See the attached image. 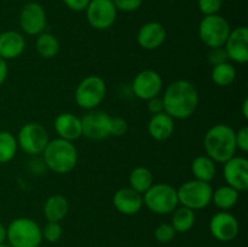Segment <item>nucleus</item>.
Listing matches in <instances>:
<instances>
[{"label": "nucleus", "mask_w": 248, "mask_h": 247, "mask_svg": "<svg viewBox=\"0 0 248 247\" xmlns=\"http://www.w3.org/2000/svg\"><path fill=\"white\" fill-rule=\"evenodd\" d=\"M210 232L216 240L229 242L236 239L240 232L239 220L228 211H219L210 220Z\"/></svg>", "instance_id": "obj_14"}, {"label": "nucleus", "mask_w": 248, "mask_h": 247, "mask_svg": "<svg viewBox=\"0 0 248 247\" xmlns=\"http://www.w3.org/2000/svg\"><path fill=\"white\" fill-rule=\"evenodd\" d=\"M128 130L127 121L120 116H111L110 120V136L114 137H121L125 135Z\"/></svg>", "instance_id": "obj_33"}, {"label": "nucleus", "mask_w": 248, "mask_h": 247, "mask_svg": "<svg viewBox=\"0 0 248 247\" xmlns=\"http://www.w3.org/2000/svg\"><path fill=\"white\" fill-rule=\"evenodd\" d=\"M81 120L82 136L91 140L106 139L110 136L111 116L106 111L89 110Z\"/></svg>", "instance_id": "obj_11"}, {"label": "nucleus", "mask_w": 248, "mask_h": 247, "mask_svg": "<svg viewBox=\"0 0 248 247\" xmlns=\"http://www.w3.org/2000/svg\"><path fill=\"white\" fill-rule=\"evenodd\" d=\"M212 81L219 87H228L235 81L236 77V69L234 65L228 61V62L220 63V64L213 65L212 72H211Z\"/></svg>", "instance_id": "obj_28"}, {"label": "nucleus", "mask_w": 248, "mask_h": 247, "mask_svg": "<svg viewBox=\"0 0 248 247\" xmlns=\"http://www.w3.org/2000/svg\"><path fill=\"white\" fill-rule=\"evenodd\" d=\"M190 170L194 178L199 179V181L207 182V183L213 181L216 173H217L216 162L212 159H210L207 155H199V156H196L191 161Z\"/></svg>", "instance_id": "obj_23"}, {"label": "nucleus", "mask_w": 248, "mask_h": 247, "mask_svg": "<svg viewBox=\"0 0 248 247\" xmlns=\"http://www.w3.org/2000/svg\"><path fill=\"white\" fill-rule=\"evenodd\" d=\"M26 50V39L23 34L16 31L0 33V57L5 61L19 57Z\"/></svg>", "instance_id": "obj_20"}, {"label": "nucleus", "mask_w": 248, "mask_h": 247, "mask_svg": "<svg viewBox=\"0 0 248 247\" xmlns=\"http://www.w3.org/2000/svg\"><path fill=\"white\" fill-rule=\"evenodd\" d=\"M85 11L87 22L97 31H106L113 27L118 17V10L111 0H91Z\"/></svg>", "instance_id": "obj_10"}, {"label": "nucleus", "mask_w": 248, "mask_h": 247, "mask_svg": "<svg viewBox=\"0 0 248 247\" xmlns=\"http://www.w3.org/2000/svg\"><path fill=\"white\" fill-rule=\"evenodd\" d=\"M232 31L229 22L220 15L203 16L199 24V36L207 47H222Z\"/></svg>", "instance_id": "obj_8"}, {"label": "nucleus", "mask_w": 248, "mask_h": 247, "mask_svg": "<svg viewBox=\"0 0 248 247\" xmlns=\"http://www.w3.org/2000/svg\"><path fill=\"white\" fill-rule=\"evenodd\" d=\"M0 247H7V246L5 244H1V245H0Z\"/></svg>", "instance_id": "obj_42"}, {"label": "nucleus", "mask_w": 248, "mask_h": 247, "mask_svg": "<svg viewBox=\"0 0 248 247\" xmlns=\"http://www.w3.org/2000/svg\"><path fill=\"white\" fill-rule=\"evenodd\" d=\"M128 184L131 189L143 195L154 184V177L148 167H136L128 176Z\"/></svg>", "instance_id": "obj_25"}, {"label": "nucleus", "mask_w": 248, "mask_h": 247, "mask_svg": "<svg viewBox=\"0 0 248 247\" xmlns=\"http://www.w3.org/2000/svg\"><path fill=\"white\" fill-rule=\"evenodd\" d=\"M69 212V202L61 194L51 195L44 203V217L47 222H58L64 219Z\"/></svg>", "instance_id": "obj_22"}, {"label": "nucleus", "mask_w": 248, "mask_h": 247, "mask_svg": "<svg viewBox=\"0 0 248 247\" xmlns=\"http://www.w3.org/2000/svg\"><path fill=\"white\" fill-rule=\"evenodd\" d=\"M5 241H6V227L0 223V245L5 244Z\"/></svg>", "instance_id": "obj_40"}, {"label": "nucleus", "mask_w": 248, "mask_h": 247, "mask_svg": "<svg viewBox=\"0 0 248 247\" xmlns=\"http://www.w3.org/2000/svg\"><path fill=\"white\" fill-rule=\"evenodd\" d=\"M107 94L106 81L98 75L84 77L75 90V102L85 110H93L104 101Z\"/></svg>", "instance_id": "obj_7"}, {"label": "nucleus", "mask_w": 248, "mask_h": 247, "mask_svg": "<svg viewBox=\"0 0 248 247\" xmlns=\"http://www.w3.org/2000/svg\"><path fill=\"white\" fill-rule=\"evenodd\" d=\"M113 205L118 212L125 216L137 215L143 207V195L128 188H121L113 196Z\"/></svg>", "instance_id": "obj_18"}, {"label": "nucleus", "mask_w": 248, "mask_h": 247, "mask_svg": "<svg viewBox=\"0 0 248 247\" xmlns=\"http://www.w3.org/2000/svg\"><path fill=\"white\" fill-rule=\"evenodd\" d=\"M6 240L11 247H39L43 241L41 228L31 218H16L6 228Z\"/></svg>", "instance_id": "obj_4"}, {"label": "nucleus", "mask_w": 248, "mask_h": 247, "mask_svg": "<svg viewBox=\"0 0 248 247\" xmlns=\"http://www.w3.org/2000/svg\"><path fill=\"white\" fill-rule=\"evenodd\" d=\"M17 144L28 155L43 154L47 145L48 133L39 123L24 124L17 133Z\"/></svg>", "instance_id": "obj_9"}, {"label": "nucleus", "mask_w": 248, "mask_h": 247, "mask_svg": "<svg viewBox=\"0 0 248 247\" xmlns=\"http://www.w3.org/2000/svg\"><path fill=\"white\" fill-rule=\"evenodd\" d=\"M147 108H148V111H149L150 114H153V115L164 113L165 108H164V102H162V97L157 96V97H154V98H150L149 101H147Z\"/></svg>", "instance_id": "obj_37"}, {"label": "nucleus", "mask_w": 248, "mask_h": 247, "mask_svg": "<svg viewBox=\"0 0 248 247\" xmlns=\"http://www.w3.org/2000/svg\"><path fill=\"white\" fill-rule=\"evenodd\" d=\"M240 193L236 189L232 188L229 185H222L213 190L212 193V201L217 208L222 211H229L234 207L239 201Z\"/></svg>", "instance_id": "obj_24"}, {"label": "nucleus", "mask_w": 248, "mask_h": 247, "mask_svg": "<svg viewBox=\"0 0 248 247\" xmlns=\"http://www.w3.org/2000/svg\"><path fill=\"white\" fill-rule=\"evenodd\" d=\"M118 11L133 12L142 6L143 0H111Z\"/></svg>", "instance_id": "obj_34"}, {"label": "nucleus", "mask_w": 248, "mask_h": 247, "mask_svg": "<svg viewBox=\"0 0 248 247\" xmlns=\"http://www.w3.org/2000/svg\"><path fill=\"white\" fill-rule=\"evenodd\" d=\"M223 177L227 185L237 191H246L248 189V160L244 156H232L224 162Z\"/></svg>", "instance_id": "obj_15"}, {"label": "nucleus", "mask_w": 248, "mask_h": 247, "mask_svg": "<svg viewBox=\"0 0 248 247\" xmlns=\"http://www.w3.org/2000/svg\"><path fill=\"white\" fill-rule=\"evenodd\" d=\"M235 143L236 148L241 152H248V127L244 126L239 131H235Z\"/></svg>", "instance_id": "obj_36"}, {"label": "nucleus", "mask_w": 248, "mask_h": 247, "mask_svg": "<svg viewBox=\"0 0 248 247\" xmlns=\"http://www.w3.org/2000/svg\"><path fill=\"white\" fill-rule=\"evenodd\" d=\"M35 48L41 57L45 60H51L55 58L60 51V41L53 34L44 31L36 36Z\"/></svg>", "instance_id": "obj_27"}, {"label": "nucleus", "mask_w": 248, "mask_h": 247, "mask_svg": "<svg viewBox=\"0 0 248 247\" xmlns=\"http://www.w3.org/2000/svg\"><path fill=\"white\" fill-rule=\"evenodd\" d=\"M165 113L172 119L186 120L190 118L198 109L200 96L189 80L179 79L172 81L162 94Z\"/></svg>", "instance_id": "obj_1"}, {"label": "nucleus", "mask_w": 248, "mask_h": 247, "mask_svg": "<svg viewBox=\"0 0 248 247\" xmlns=\"http://www.w3.org/2000/svg\"><path fill=\"white\" fill-rule=\"evenodd\" d=\"M228 60L235 63L245 64L248 61V29L241 26L232 29L227 41L224 44Z\"/></svg>", "instance_id": "obj_16"}, {"label": "nucleus", "mask_w": 248, "mask_h": 247, "mask_svg": "<svg viewBox=\"0 0 248 247\" xmlns=\"http://www.w3.org/2000/svg\"><path fill=\"white\" fill-rule=\"evenodd\" d=\"M223 0H198V6L203 16L217 15L222 9Z\"/></svg>", "instance_id": "obj_32"}, {"label": "nucleus", "mask_w": 248, "mask_h": 247, "mask_svg": "<svg viewBox=\"0 0 248 247\" xmlns=\"http://www.w3.org/2000/svg\"><path fill=\"white\" fill-rule=\"evenodd\" d=\"M174 132V119H172L169 114L160 113L152 115L148 123V133L155 140H166L173 135Z\"/></svg>", "instance_id": "obj_21"}, {"label": "nucleus", "mask_w": 248, "mask_h": 247, "mask_svg": "<svg viewBox=\"0 0 248 247\" xmlns=\"http://www.w3.org/2000/svg\"><path fill=\"white\" fill-rule=\"evenodd\" d=\"M164 87L161 75L152 69H145L138 73L132 81V91L136 97L143 101L160 96Z\"/></svg>", "instance_id": "obj_13"}, {"label": "nucleus", "mask_w": 248, "mask_h": 247, "mask_svg": "<svg viewBox=\"0 0 248 247\" xmlns=\"http://www.w3.org/2000/svg\"><path fill=\"white\" fill-rule=\"evenodd\" d=\"M143 203L155 215H170L179 206L177 189L167 183L153 184L143 194Z\"/></svg>", "instance_id": "obj_5"}, {"label": "nucleus", "mask_w": 248, "mask_h": 247, "mask_svg": "<svg viewBox=\"0 0 248 247\" xmlns=\"http://www.w3.org/2000/svg\"><path fill=\"white\" fill-rule=\"evenodd\" d=\"M19 26L27 35L38 36L46 27V12L39 2H27L19 12Z\"/></svg>", "instance_id": "obj_12"}, {"label": "nucleus", "mask_w": 248, "mask_h": 247, "mask_svg": "<svg viewBox=\"0 0 248 247\" xmlns=\"http://www.w3.org/2000/svg\"><path fill=\"white\" fill-rule=\"evenodd\" d=\"M213 188L207 182L191 179L186 181L177 189L179 205L186 206L193 211L203 210L212 201Z\"/></svg>", "instance_id": "obj_6"}, {"label": "nucleus", "mask_w": 248, "mask_h": 247, "mask_svg": "<svg viewBox=\"0 0 248 247\" xmlns=\"http://www.w3.org/2000/svg\"><path fill=\"white\" fill-rule=\"evenodd\" d=\"M195 220V211L181 205L172 212L171 225L176 232H186L194 227Z\"/></svg>", "instance_id": "obj_26"}, {"label": "nucleus", "mask_w": 248, "mask_h": 247, "mask_svg": "<svg viewBox=\"0 0 248 247\" xmlns=\"http://www.w3.org/2000/svg\"><path fill=\"white\" fill-rule=\"evenodd\" d=\"M203 148L206 155L217 164H224L235 156L236 143L235 130L225 124H217L207 130L203 137Z\"/></svg>", "instance_id": "obj_2"}, {"label": "nucleus", "mask_w": 248, "mask_h": 247, "mask_svg": "<svg viewBox=\"0 0 248 247\" xmlns=\"http://www.w3.org/2000/svg\"><path fill=\"white\" fill-rule=\"evenodd\" d=\"M176 230L171 225V223H161L156 227L154 232V236L157 242L160 244H169L176 236Z\"/></svg>", "instance_id": "obj_31"}, {"label": "nucleus", "mask_w": 248, "mask_h": 247, "mask_svg": "<svg viewBox=\"0 0 248 247\" xmlns=\"http://www.w3.org/2000/svg\"><path fill=\"white\" fill-rule=\"evenodd\" d=\"M166 29L159 22H147L143 24L137 33V43L144 50H156L161 47L166 40Z\"/></svg>", "instance_id": "obj_17"}, {"label": "nucleus", "mask_w": 248, "mask_h": 247, "mask_svg": "<svg viewBox=\"0 0 248 247\" xmlns=\"http://www.w3.org/2000/svg\"><path fill=\"white\" fill-rule=\"evenodd\" d=\"M91 0H63L65 6L75 12H81L86 10Z\"/></svg>", "instance_id": "obj_38"}, {"label": "nucleus", "mask_w": 248, "mask_h": 247, "mask_svg": "<svg viewBox=\"0 0 248 247\" xmlns=\"http://www.w3.org/2000/svg\"><path fill=\"white\" fill-rule=\"evenodd\" d=\"M45 165L52 172L65 174L72 172L78 164V149L74 143L62 138L48 140L43 152Z\"/></svg>", "instance_id": "obj_3"}, {"label": "nucleus", "mask_w": 248, "mask_h": 247, "mask_svg": "<svg viewBox=\"0 0 248 247\" xmlns=\"http://www.w3.org/2000/svg\"><path fill=\"white\" fill-rule=\"evenodd\" d=\"M7 73H9V68H7V61L0 57V86L5 82L7 77Z\"/></svg>", "instance_id": "obj_39"}, {"label": "nucleus", "mask_w": 248, "mask_h": 247, "mask_svg": "<svg viewBox=\"0 0 248 247\" xmlns=\"http://www.w3.org/2000/svg\"><path fill=\"white\" fill-rule=\"evenodd\" d=\"M41 235L43 240L45 239L47 242L53 244L61 240L63 235V228L58 222H47L45 227L41 228Z\"/></svg>", "instance_id": "obj_30"}, {"label": "nucleus", "mask_w": 248, "mask_h": 247, "mask_svg": "<svg viewBox=\"0 0 248 247\" xmlns=\"http://www.w3.org/2000/svg\"><path fill=\"white\" fill-rule=\"evenodd\" d=\"M53 127L58 138L69 142H74L82 136L81 120L72 113H62L57 115L53 123Z\"/></svg>", "instance_id": "obj_19"}, {"label": "nucleus", "mask_w": 248, "mask_h": 247, "mask_svg": "<svg viewBox=\"0 0 248 247\" xmlns=\"http://www.w3.org/2000/svg\"><path fill=\"white\" fill-rule=\"evenodd\" d=\"M242 115H244L245 119H248V98H245L244 102H242Z\"/></svg>", "instance_id": "obj_41"}, {"label": "nucleus", "mask_w": 248, "mask_h": 247, "mask_svg": "<svg viewBox=\"0 0 248 247\" xmlns=\"http://www.w3.org/2000/svg\"><path fill=\"white\" fill-rule=\"evenodd\" d=\"M207 60L212 65H217V64H220V63H224L229 61L228 60L227 52H225L223 46L222 47L210 48V52H208L207 55Z\"/></svg>", "instance_id": "obj_35"}, {"label": "nucleus", "mask_w": 248, "mask_h": 247, "mask_svg": "<svg viewBox=\"0 0 248 247\" xmlns=\"http://www.w3.org/2000/svg\"><path fill=\"white\" fill-rule=\"evenodd\" d=\"M17 139L9 131H0V164L10 162L17 154Z\"/></svg>", "instance_id": "obj_29"}]
</instances>
